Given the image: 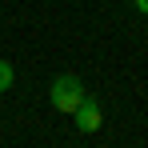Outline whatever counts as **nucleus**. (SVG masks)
<instances>
[{
	"label": "nucleus",
	"instance_id": "1",
	"mask_svg": "<svg viewBox=\"0 0 148 148\" xmlns=\"http://www.w3.org/2000/svg\"><path fill=\"white\" fill-rule=\"evenodd\" d=\"M84 100V84L76 80V76H56L52 80V104H56V112H76V104Z\"/></svg>",
	"mask_w": 148,
	"mask_h": 148
},
{
	"label": "nucleus",
	"instance_id": "2",
	"mask_svg": "<svg viewBox=\"0 0 148 148\" xmlns=\"http://www.w3.org/2000/svg\"><path fill=\"white\" fill-rule=\"evenodd\" d=\"M72 120H76V128H80V132H96V128H100V120H104V116H100V104H96L92 96H84L80 104H76Z\"/></svg>",
	"mask_w": 148,
	"mask_h": 148
},
{
	"label": "nucleus",
	"instance_id": "3",
	"mask_svg": "<svg viewBox=\"0 0 148 148\" xmlns=\"http://www.w3.org/2000/svg\"><path fill=\"white\" fill-rule=\"evenodd\" d=\"M12 80H16L12 64H8V60H0V92H8V88H12Z\"/></svg>",
	"mask_w": 148,
	"mask_h": 148
},
{
	"label": "nucleus",
	"instance_id": "4",
	"mask_svg": "<svg viewBox=\"0 0 148 148\" xmlns=\"http://www.w3.org/2000/svg\"><path fill=\"white\" fill-rule=\"evenodd\" d=\"M136 8H140V12H148V0H136Z\"/></svg>",
	"mask_w": 148,
	"mask_h": 148
}]
</instances>
